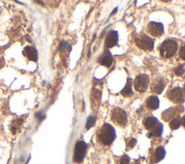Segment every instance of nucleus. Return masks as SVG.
Listing matches in <instances>:
<instances>
[{"label":"nucleus","instance_id":"f257e3e1","mask_svg":"<svg viewBox=\"0 0 185 164\" xmlns=\"http://www.w3.org/2000/svg\"><path fill=\"white\" fill-rule=\"evenodd\" d=\"M117 137L116 131L110 124L105 123L98 132V140L102 145H110Z\"/></svg>","mask_w":185,"mask_h":164},{"label":"nucleus","instance_id":"f03ea898","mask_svg":"<svg viewBox=\"0 0 185 164\" xmlns=\"http://www.w3.org/2000/svg\"><path fill=\"white\" fill-rule=\"evenodd\" d=\"M143 126L155 137H160L163 132V125L155 116H148L143 120Z\"/></svg>","mask_w":185,"mask_h":164},{"label":"nucleus","instance_id":"7ed1b4c3","mask_svg":"<svg viewBox=\"0 0 185 164\" xmlns=\"http://www.w3.org/2000/svg\"><path fill=\"white\" fill-rule=\"evenodd\" d=\"M178 49V44L175 40L168 38L160 46V54L163 58L168 59L172 57L176 54Z\"/></svg>","mask_w":185,"mask_h":164},{"label":"nucleus","instance_id":"20e7f679","mask_svg":"<svg viewBox=\"0 0 185 164\" xmlns=\"http://www.w3.org/2000/svg\"><path fill=\"white\" fill-rule=\"evenodd\" d=\"M135 44L139 49L144 51H152L154 48L155 41L145 33H140L135 37Z\"/></svg>","mask_w":185,"mask_h":164},{"label":"nucleus","instance_id":"39448f33","mask_svg":"<svg viewBox=\"0 0 185 164\" xmlns=\"http://www.w3.org/2000/svg\"><path fill=\"white\" fill-rule=\"evenodd\" d=\"M111 119L114 124L122 127H125L127 124V115L126 111L122 108L115 107L112 109Z\"/></svg>","mask_w":185,"mask_h":164},{"label":"nucleus","instance_id":"423d86ee","mask_svg":"<svg viewBox=\"0 0 185 164\" xmlns=\"http://www.w3.org/2000/svg\"><path fill=\"white\" fill-rule=\"evenodd\" d=\"M149 78L145 74H141L136 77L135 82H134V87L136 91L139 93H144L148 89L149 85Z\"/></svg>","mask_w":185,"mask_h":164},{"label":"nucleus","instance_id":"0eeeda50","mask_svg":"<svg viewBox=\"0 0 185 164\" xmlns=\"http://www.w3.org/2000/svg\"><path fill=\"white\" fill-rule=\"evenodd\" d=\"M88 145L84 141H78L75 146L73 160L76 163H80L86 154Z\"/></svg>","mask_w":185,"mask_h":164},{"label":"nucleus","instance_id":"6e6552de","mask_svg":"<svg viewBox=\"0 0 185 164\" xmlns=\"http://www.w3.org/2000/svg\"><path fill=\"white\" fill-rule=\"evenodd\" d=\"M148 33L153 37H160L162 36L164 32L163 28V25L160 22H154L151 21L148 25V28H147Z\"/></svg>","mask_w":185,"mask_h":164},{"label":"nucleus","instance_id":"1a4fd4ad","mask_svg":"<svg viewBox=\"0 0 185 164\" xmlns=\"http://www.w3.org/2000/svg\"><path fill=\"white\" fill-rule=\"evenodd\" d=\"M119 41V34L117 30H111L107 34L105 41V46L107 49L114 47L117 44Z\"/></svg>","mask_w":185,"mask_h":164},{"label":"nucleus","instance_id":"9d476101","mask_svg":"<svg viewBox=\"0 0 185 164\" xmlns=\"http://www.w3.org/2000/svg\"><path fill=\"white\" fill-rule=\"evenodd\" d=\"M168 98L171 101L175 103H179L183 101V91L179 87H176L168 93Z\"/></svg>","mask_w":185,"mask_h":164},{"label":"nucleus","instance_id":"9b49d317","mask_svg":"<svg viewBox=\"0 0 185 164\" xmlns=\"http://www.w3.org/2000/svg\"><path fill=\"white\" fill-rule=\"evenodd\" d=\"M22 54L28 58L30 61L36 62L38 60V52L34 47L27 46L22 51Z\"/></svg>","mask_w":185,"mask_h":164},{"label":"nucleus","instance_id":"f8f14e48","mask_svg":"<svg viewBox=\"0 0 185 164\" xmlns=\"http://www.w3.org/2000/svg\"><path fill=\"white\" fill-rule=\"evenodd\" d=\"M166 87V83L163 79H155L151 85V91L157 94H160Z\"/></svg>","mask_w":185,"mask_h":164},{"label":"nucleus","instance_id":"ddd939ff","mask_svg":"<svg viewBox=\"0 0 185 164\" xmlns=\"http://www.w3.org/2000/svg\"><path fill=\"white\" fill-rule=\"evenodd\" d=\"M99 63L103 66L109 67L113 63V57L110 52L107 51L104 54H102L99 59Z\"/></svg>","mask_w":185,"mask_h":164},{"label":"nucleus","instance_id":"4468645a","mask_svg":"<svg viewBox=\"0 0 185 164\" xmlns=\"http://www.w3.org/2000/svg\"><path fill=\"white\" fill-rule=\"evenodd\" d=\"M132 83H133L132 79H131V78H127V84H126L125 87H124L123 89L122 90V91H121V94L123 96H124V97H130V96H133L134 93L133 91H132Z\"/></svg>","mask_w":185,"mask_h":164},{"label":"nucleus","instance_id":"2eb2a0df","mask_svg":"<svg viewBox=\"0 0 185 164\" xmlns=\"http://www.w3.org/2000/svg\"><path fill=\"white\" fill-rule=\"evenodd\" d=\"M147 106L152 110L158 109L159 108V99L156 96H150L146 101Z\"/></svg>","mask_w":185,"mask_h":164},{"label":"nucleus","instance_id":"dca6fc26","mask_svg":"<svg viewBox=\"0 0 185 164\" xmlns=\"http://www.w3.org/2000/svg\"><path fill=\"white\" fill-rule=\"evenodd\" d=\"M166 155V150L163 146H159L157 147L154 154V161L155 163H158L160 160H163Z\"/></svg>","mask_w":185,"mask_h":164},{"label":"nucleus","instance_id":"f3484780","mask_svg":"<svg viewBox=\"0 0 185 164\" xmlns=\"http://www.w3.org/2000/svg\"><path fill=\"white\" fill-rule=\"evenodd\" d=\"M22 123H23V121L22 119H15L13 120V122L10 124V130L13 134L17 133Z\"/></svg>","mask_w":185,"mask_h":164},{"label":"nucleus","instance_id":"a211bd4d","mask_svg":"<svg viewBox=\"0 0 185 164\" xmlns=\"http://www.w3.org/2000/svg\"><path fill=\"white\" fill-rule=\"evenodd\" d=\"M175 114H176V109L174 108L171 107L163 111V114H162V118H163L164 121L168 122L170 119H172L173 116H175Z\"/></svg>","mask_w":185,"mask_h":164},{"label":"nucleus","instance_id":"6ab92c4d","mask_svg":"<svg viewBox=\"0 0 185 164\" xmlns=\"http://www.w3.org/2000/svg\"><path fill=\"white\" fill-rule=\"evenodd\" d=\"M181 125V119H180L179 117L173 119L171 121V122L169 123V127L171 129H173V130L179 129Z\"/></svg>","mask_w":185,"mask_h":164},{"label":"nucleus","instance_id":"aec40b11","mask_svg":"<svg viewBox=\"0 0 185 164\" xmlns=\"http://www.w3.org/2000/svg\"><path fill=\"white\" fill-rule=\"evenodd\" d=\"M95 122H96V119H95L94 116H90L88 118L86 124V127L87 129H91V127H93L95 124Z\"/></svg>","mask_w":185,"mask_h":164},{"label":"nucleus","instance_id":"412c9836","mask_svg":"<svg viewBox=\"0 0 185 164\" xmlns=\"http://www.w3.org/2000/svg\"><path fill=\"white\" fill-rule=\"evenodd\" d=\"M174 73L177 76H182L184 73V65H179L174 69Z\"/></svg>","mask_w":185,"mask_h":164},{"label":"nucleus","instance_id":"4be33fe9","mask_svg":"<svg viewBox=\"0 0 185 164\" xmlns=\"http://www.w3.org/2000/svg\"><path fill=\"white\" fill-rule=\"evenodd\" d=\"M130 158L127 155H122L120 159V164H130Z\"/></svg>","mask_w":185,"mask_h":164},{"label":"nucleus","instance_id":"5701e85b","mask_svg":"<svg viewBox=\"0 0 185 164\" xmlns=\"http://www.w3.org/2000/svg\"><path fill=\"white\" fill-rule=\"evenodd\" d=\"M136 144H137V140L135 138H132L127 143V147H128L129 149H132V147H135Z\"/></svg>","mask_w":185,"mask_h":164},{"label":"nucleus","instance_id":"b1692460","mask_svg":"<svg viewBox=\"0 0 185 164\" xmlns=\"http://www.w3.org/2000/svg\"><path fill=\"white\" fill-rule=\"evenodd\" d=\"M69 46L68 42L65 41H62L61 43L59 44V50H65L67 47Z\"/></svg>","mask_w":185,"mask_h":164},{"label":"nucleus","instance_id":"393cba45","mask_svg":"<svg viewBox=\"0 0 185 164\" xmlns=\"http://www.w3.org/2000/svg\"><path fill=\"white\" fill-rule=\"evenodd\" d=\"M179 56H180V57H181V58L183 60H184V46H181V49H180V51H179Z\"/></svg>","mask_w":185,"mask_h":164},{"label":"nucleus","instance_id":"a878e982","mask_svg":"<svg viewBox=\"0 0 185 164\" xmlns=\"http://www.w3.org/2000/svg\"><path fill=\"white\" fill-rule=\"evenodd\" d=\"M36 116H37L38 119H39V120H43V119H45V117H46V116H45V115H44V114H42L41 112L37 113V114H36Z\"/></svg>","mask_w":185,"mask_h":164},{"label":"nucleus","instance_id":"bb28decb","mask_svg":"<svg viewBox=\"0 0 185 164\" xmlns=\"http://www.w3.org/2000/svg\"><path fill=\"white\" fill-rule=\"evenodd\" d=\"M4 58H2V57H0V70H1V69L3 67H4Z\"/></svg>","mask_w":185,"mask_h":164},{"label":"nucleus","instance_id":"cd10ccee","mask_svg":"<svg viewBox=\"0 0 185 164\" xmlns=\"http://www.w3.org/2000/svg\"><path fill=\"white\" fill-rule=\"evenodd\" d=\"M152 136H153V133H152V132H148V133L147 134V137H151Z\"/></svg>","mask_w":185,"mask_h":164},{"label":"nucleus","instance_id":"c85d7f7f","mask_svg":"<svg viewBox=\"0 0 185 164\" xmlns=\"http://www.w3.org/2000/svg\"><path fill=\"white\" fill-rule=\"evenodd\" d=\"M117 12V8H115V9H114V11H113L112 12V13H111V15H113V14H114V13L115 12Z\"/></svg>","mask_w":185,"mask_h":164},{"label":"nucleus","instance_id":"c756f323","mask_svg":"<svg viewBox=\"0 0 185 164\" xmlns=\"http://www.w3.org/2000/svg\"><path fill=\"white\" fill-rule=\"evenodd\" d=\"M134 164H140V163H134Z\"/></svg>","mask_w":185,"mask_h":164}]
</instances>
